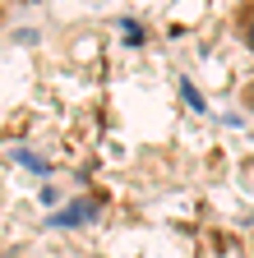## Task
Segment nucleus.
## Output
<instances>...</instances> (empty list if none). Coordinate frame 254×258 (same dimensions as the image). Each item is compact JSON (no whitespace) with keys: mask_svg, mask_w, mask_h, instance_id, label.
Masks as SVG:
<instances>
[{"mask_svg":"<svg viewBox=\"0 0 254 258\" xmlns=\"http://www.w3.org/2000/svg\"><path fill=\"white\" fill-rule=\"evenodd\" d=\"M92 217H97V203H74L70 212H60V217H56V226H70V221H92Z\"/></svg>","mask_w":254,"mask_h":258,"instance_id":"f257e3e1","label":"nucleus"},{"mask_svg":"<svg viewBox=\"0 0 254 258\" xmlns=\"http://www.w3.org/2000/svg\"><path fill=\"white\" fill-rule=\"evenodd\" d=\"M236 28H240V42H245L249 55H254V5H245V10L236 14Z\"/></svg>","mask_w":254,"mask_h":258,"instance_id":"f03ea898","label":"nucleus"},{"mask_svg":"<svg viewBox=\"0 0 254 258\" xmlns=\"http://www.w3.org/2000/svg\"><path fill=\"white\" fill-rule=\"evenodd\" d=\"M180 97H185V102L194 106V111H208V102H204V97L194 92V83H189V79H180Z\"/></svg>","mask_w":254,"mask_h":258,"instance_id":"7ed1b4c3","label":"nucleus"},{"mask_svg":"<svg viewBox=\"0 0 254 258\" xmlns=\"http://www.w3.org/2000/svg\"><path fill=\"white\" fill-rule=\"evenodd\" d=\"M120 32H125V37H130V46H139V37H143L134 19H120Z\"/></svg>","mask_w":254,"mask_h":258,"instance_id":"20e7f679","label":"nucleus"},{"mask_svg":"<svg viewBox=\"0 0 254 258\" xmlns=\"http://www.w3.org/2000/svg\"><path fill=\"white\" fill-rule=\"evenodd\" d=\"M0 23H5V10H0Z\"/></svg>","mask_w":254,"mask_h":258,"instance_id":"39448f33","label":"nucleus"}]
</instances>
